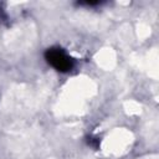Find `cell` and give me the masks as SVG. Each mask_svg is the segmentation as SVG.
I'll return each mask as SVG.
<instances>
[{
    "label": "cell",
    "mask_w": 159,
    "mask_h": 159,
    "mask_svg": "<svg viewBox=\"0 0 159 159\" xmlns=\"http://www.w3.org/2000/svg\"><path fill=\"white\" fill-rule=\"evenodd\" d=\"M46 61L58 72H68L73 68L75 61L61 47H50L45 52Z\"/></svg>",
    "instance_id": "obj_1"
},
{
    "label": "cell",
    "mask_w": 159,
    "mask_h": 159,
    "mask_svg": "<svg viewBox=\"0 0 159 159\" xmlns=\"http://www.w3.org/2000/svg\"><path fill=\"white\" fill-rule=\"evenodd\" d=\"M87 144H88L89 147L94 148V149H98V148H99V144H101V140H99V138L96 137V135H88V137H87Z\"/></svg>",
    "instance_id": "obj_2"
},
{
    "label": "cell",
    "mask_w": 159,
    "mask_h": 159,
    "mask_svg": "<svg viewBox=\"0 0 159 159\" xmlns=\"http://www.w3.org/2000/svg\"><path fill=\"white\" fill-rule=\"evenodd\" d=\"M102 4V1H98V0H96V1H81V2H78V5H86V6H97V5H101Z\"/></svg>",
    "instance_id": "obj_3"
},
{
    "label": "cell",
    "mask_w": 159,
    "mask_h": 159,
    "mask_svg": "<svg viewBox=\"0 0 159 159\" xmlns=\"http://www.w3.org/2000/svg\"><path fill=\"white\" fill-rule=\"evenodd\" d=\"M7 21V15L5 14V11L0 7V22H6Z\"/></svg>",
    "instance_id": "obj_4"
}]
</instances>
